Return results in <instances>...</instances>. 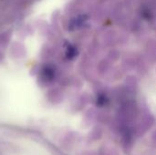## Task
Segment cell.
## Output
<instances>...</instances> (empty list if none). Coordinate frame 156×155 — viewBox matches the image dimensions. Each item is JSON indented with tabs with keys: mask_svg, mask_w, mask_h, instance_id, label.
I'll return each mask as SVG.
<instances>
[{
	"mask_svg": "<svg viewBox=\"0 0 156 155\" xmlns=\"http://www.w3.org/2000/svg\"><path fill=\"white\" fill-rule=\"evenodd\" d=\"M85 21H86V17H85V16H77V17L73 18V19L70 21V23H69V28H70V29L78 28V27H80Z\"/></svg>",
	"mask_w": 156,
	"mask_h": 155,
	"instance_id": "1",
	"label": "cell"
},
{
	"mask_svg": "<svg viewBox=\"0 0 156 155\" xmlns=\"http://www.w3.org/2000/svg\"><path fill=\"white\" fill-rule=\"evenodd\" d=\"M43 76L48 80H50V79H52V78L54 76V70L51 68H45L43 70Z\"/></svg>",
	"mask_w": 156,
	"mask_h": 155,
	"instance_id": "2",
	"label": "cell"
},
{
	"mask_svg": "<svg viewBox=\"0 0 156 155\" xmlns=\"http://www.w3.org/2000/svg\"><path fill=\"white\" fill-rule=\"evenodd\" d=\"M75 48H72V47H70L69 49H68V52H67V55H68V57H69V58H72V57H74L75 56Z\"/></svg>",
	"mask_w": 156,
	"mask_h": 155,
	"instance_id": "3",
	"label": "cell"
}]
</instances>
